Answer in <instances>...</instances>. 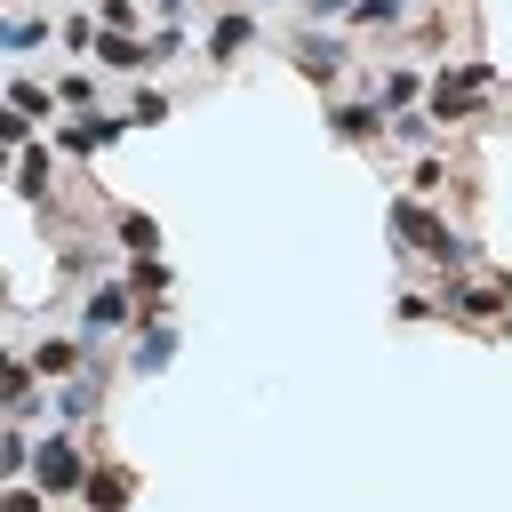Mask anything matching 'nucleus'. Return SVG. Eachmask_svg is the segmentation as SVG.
Masks as SVG:
<instances>
[{
    "label": "nucleus",
    "mask_w": 512,
    "mask_h": 512,
    "mask_svg": "<svg viewBox=\"0 0 512 512\" xmlns=\"http://www.w3.org/2000/svg\"><path fill=\"white\" fill-rule=\"evenodd\" d=\"M392 232H400L408 248L440 256V264H464V256H472V248H464V240H456V232H448V224H440V216H432L424 200H392Z\"/></svg>",
    "instance_id": "obj_1"
},
{
    "label": "nucleus",
    "mask_w": 512,
    "mask_h": 512,
    "mask_svg": "<svg viewBox=\"0 0 512 512\" xmlns=\"http://www.w3.org/2000/svg\"><path fill=\"white\" fill-rule=\"evenodd\" d=\"M32 480H40V496H72V488L88 480V448H80L72 432H48V440L32 448Z\"/></svg>",
    "instance_id": "obj_2"
},
{
    "label": "nucleus",
    "mask_w": 512,
    "mask_h": 512,
    "mask_svg": "<svg viewBox=\"0 0 512 512\" xmlns=\"http://www.w3.org/2000/svg\"><path fill=\"white\" fill-rule=\"evenodd\" d=\"M488 80H496L488 64H456V72H440V80H432V120H464V112L480 104Z\"/></svg>",
    "instance_id": "obj_3"
},
{
    "label": "nucleus",
    "mask_w": 512,
    "mask_h": 512,
    "mask_svg": "<svg viewBox=\"0 0 512 512\" xmlns=\"http://www.w3.org/2000/svg\"><path fill=\"white\" fill-rule=\"evenodd\" d=\"M136 312H128V280H104L88 304H80V336H112V328H128Z\"/></svg>",
    "instance_id": "obj_4"
},
{
    "label": "nucleus",
    "mask_w": 512,
    "mask_h": 512,
    "mask_svg": "<svg viewBox=\"0 0 512 512\" xmlns=\"http://www.w3.org/2000/svg\"><path fill=\"white\" fill-rule=\"evenodd\" d=\"M168 360H176V320H168V312H144V336H136V360H128V368H136V376H160Z\"/></svg>",
    "instance_id": "obj_5"
},
{
    "label": "nucleus",
    "mask_w": 512,
    "mask_h": 512,
    "mask_svg": "<svg viewBox=\"0 0 512 512\" xmlns=\"http://www.w3.org/2000/svg\"><path fill=\"white\" fill-rule=\"evenodd\" d=\"M120 136H128V120H120V112H88V120L56 128V144H64V152H104V144H120Z\"/></svg>",
    "instance_id": "obj_6"
},
{
    "label": "nucleus",
    "mask_w": 512,
    "mask_h": 512,
    "mask_svg": "<svg viewBox=\"0 0 512 512\" xmlns=\"http://www.w3.org/2000/svg\"><path fill=\"white\" fill-rule=\"evenodd\" d=\"M344 64H352V56H344L336 40H320V32H304V40H296V72H304V80H320V88H328Z\"/></svg>",
    "instance_id": "obj_7"
},
{
    "label": "nucleus",
    "mask_w": 512,
    "mask_h": 512,
    "mask_svg": "<svg viewBox=\"0 0 512 512\" xmlns=\"http://www.w3.org/2000/svg\"><path fill=\"white\" fill-rule=\"evenodd\" d=\"M248 40H256V16H248V8H232V16H216V24H208V56H216V64H232Z\"/></svg>",
    "instance_id": "obj_8"
},
{
    "label": "nucleus",
    "mask_w": 512,
    "mask_h": 512,
    "mask_svg": "<svg viewBox=\"0 0 512 512\" xmlns=\"http://www.w3.org/2000/svg\"><path fill=\"white\" fill-rule=\"evenodd\" d=\"M80 360H88V336H48L32 352V376H80Z\"/></svg>",
    "instance_id": "obj_9"
},
{
    "label": "nucleus",
    "mask_w": 512,
    "mask_h": 512,
    "mask_svg": "<svg viewBox=\"0 0 512 512\" xmlns=\"http://www.w3.org/2000/svg\"><path fill=\"white\" fill-rule=\"evenodd\" d=\"M32 400H40V376H32V360H8V352H0V408H8V416H24Z\"/></svg>",
    "instance_id": "obj_10"
},
{
    "label": "nucleus",
    "mask_w": 512,
    "mask_h": 512,
    "mask_svg": "<svg viewBox=\"0 0 512 512\" xmlns=\"http://www.w3.org/2000/svg\"><path fill=\"white\" fill-rule=\"evenodd\" d=\"M96 56H104L112 72H144V64H152V40H136V32H96Z\"/></svg>",
    "instance_id": "obj_11"
},
{
    "label": "nucleus",
    "mask_w": 512,
    "mask_h": 512,
    "mask_svg": "<svg viewBox=\"0 0 512 512\" xmlns=\"http://www.w3.org/2000/svg\"><path fill=\"white\" fill-rule=\"evenodd\" d=\"M328 128H336L344 144H368V136L384 128V104H336V112H328Z\"/></svg>",
    "instance_id": "obj_12"
},
{
    "label": "nucleus",
    "mask_w": 512,
    "mask_h": 512,
    "mask_svg": "<svg viewBox=\"0 0 512 512\" xmlns=\"http://www.w3.org/2000/svg\"><path fill=\"white\" fill-rule=\"evenodd\" d=\"M80 488H88V512H120V504L136 496V480H128V472H88Z\"/></svg>",
    "instance_id": "obj_13"
},
{
    "label": "nucleus",
    "mask_w": 512,
    "mask_h": 512,
    "mask_svg": "<svg viewBox=\"0 0 512 512\" xmlns=\"http://www.w3.org/2000/svg\"><path fill=\"white\" fill-rule=\"evenodd\" d=\"M112 232H120V248H136V256H152V248H160V224H152L144 208H120V216H112Z\"/></svg>",
    "instance_id": "obj_14"
},
{
    "label": "nucleus",
    "mask_w": 512,
    "mask_h": 512,
    "mask_svg": "<svg viewBox=\"0 0 512 512\" xmlns=\"http://www.w3.org/2000/svg\"><path fill=\"white\" fill-rule=\"evenodd\" d=\"M416 96H424V80H416L408 64H400V72H384V88H376V104H384V120H392V112H408Z\"/></svg>",
    "instance_id": "obj_15"
},
{
    "label": "nucleus",
    "mask_w": 512,
    "mask_h": 512,
    "mask_svg": "<svg viewBox=\"0 0 512 512\" xmlns=\"http://www.w3.org/2000/svg\"><path fill=\"white\" fill-rule=\"evenodd\" d=\"M16 192H24V200H48V152H40V144L16 160Z\"/></svg>",
    "instance_id": "obj_16"
},
{
    "label": "nucleus",
    "mask_w": 512,
    "mask_h": 512,
    "mask_svg": "<svg viewBox=\"0 0 512 512\" xmlns=\"http://www.w3.org/2000/svg\"><path fill=\"white\" fill-rule=\"evenodd\" d=\"M88 408H96V376H72V384L56 392V416H64V424H80Z\"/></svg>",
    "instance_id": "obj_17"
},
{
    "label": "nucleus",
    "mask_w": 512,
    "mask_h": 512,
    "mask_svg": "<svg viewBox=\"0 0 512 512\" xmlns=\"http://www.w3.org/2000/svg\"><path fill=\"white\" fill-rule=\"evenodd\" d=\"M128 288L160 296V288H168V264H160V256H128Z\"/></svg>",
    "instance_id": "obj_18"
},
{
    "label": "nucleus",
    "mask_w": 512,
    "mask_h": 512,
    "mask_svg": "<svg viewBox=\"0 0 512 512\" xmlns=\"http://www.w3.org/2000/svg\"><path fill=\"white\" fill-rule=\"evenodd\" d=\"M40 32H48L40 16H0V48H32Z\"/></svg>",
    "instance_id": "obj_19"
},
{
    "label": "nucleus",
    "mask_w": 512,
    "mask_h": 512,
    "mask_svg": "<svg viewBox=\"0 0 512 512\" xmlns=\"http://www.w3.org/2000/svg\"><path fill=\"white\" fill-rule=\"evenodd\" d=\"M88 96H96V80H88V72H64V80H56V104H72V112H88Z\"/></svg>",
    "instance_id": "obj_20"
},
{
    "label": "nucleus",
    "mask_w": 512,
    "mask_h": 512,
    "mask_svg": "<svg viewBox=\"0 0 512 512\" xmlns=\"http://www.w3.org/2000/svg\"><path fill=\"white\" fill-rule=\"evenodd\" d=\"M128 120H136V128H160V120H168V96H160V88H144V96L128 104Z\"/></svg>",
    "instance_id": "obj_21"
},
{
    "label": "nucleus",
    "mask_w": 512,
    "mask_h": 512,
    "mask_svg": "<svg viewBox=\"0 0 512 512\" xmlns=\"http://www.w3.org/2000/svg\"><path fill=\"white\" fill-rule=\"evenodd\" d=\"M24 464H32V440H24V432H0V480L24 472Z\"/></svg>",
    "instance_id": "obj_22"
},
{
    "label": "nucleus",
    "mask_w": 512,
    "mask_h": 512,
    "mask_svg": "<svg viewBox=\"0 0 512 512\" xmlns=\"http://www.w3.org/2000/svg\"><path fill=\"white\" fill-rule=\"evenodd\" d=\"M344 16H352V24H400V0H352Z\"/></svg>",
    "instance_id": "obj_23"
},
{
    "label": "nucleus",
    "mask_w": 512,
    "mask_h": 512,
    "mask_svg": "<svg viewBox=\"0 0 512 512\" xmlns=\"http://www.w3.org/2000/svg\"><path fill=\"white\" fill-rule=\"evenodd\" d=\"M0 144H8V152H16V144H32V120H24V112H16V104H8V112H0Z\"/></svg>",
    "instance_id": "obj_24"
},
{
    "label": "nucleus",
    "mask_w": 512,
    "mask_h": 512,
    "mask_svg": "<svg viewBox=\"0 0 512 512\" xmlns=\"http://www.w3.org/2000/svg\"><path fill=\"white\" fill-rule=\"evenodd\" d=\"M0 512H40V488H0Z\"/></svg>",
    "instance_id": "obj_25"
},
{
    "label": "nucleus",
    "mask_w": 512,
    "mask_h": 512,
    "mask_svg": "<svg viewBox=\"0 0 512 512\" xmlns=\"http://www.w3.org/2000/svg\"><path fill=\"white\" fill-rule=\"evenodd\" d=\"M344 8H352V0H304V16H312V24H328V16H344Z\"/></svg>",
    "instance_id": "obj_26"
},
{
    "label": "nucleus",
    "mask_w": 512,
    "mask_h": 512,
    "mask_svg": "<svg viewBox=\"0 0 512 512\" xmlns=\"http://www.w3.org/2000/svg\"><path fill=\"white\" fill-rule=\"evenodd\" d=\"M152 8H160V16H176V8H184V0H152Z\"/></svg>",
    "instance_id": "obj_27"
},
{
    "label": "nucleus",
    "mask_w": 512,
    "mask_h": 512,
    "mask_svg": "<svg viewBox=\"0 0 512 512\" xmlns=\"http://www.w3.org/2000/svg\"><path fill=\"white\" fill-rule=\"evenodd\" d=\"M0 168H8V144H0Z\"/></svg>",
    "instance_id": "obj_28"
},
{
    "label": "nucleus",
    "mask_w": 512,
    "mask_h": 512,
    "mask_svg": "<svg viewBox=\"0 0 512 512\" xmlns=\"http://www.w3.org/2000/svg\"><path fill=\"white\" fill-rule=\"evenodd\" d=\"M256 8H264V0H256Z\"/></svg>",
    "instance_id": "obj_29"
},
{
    "label": "nucleus",
    "mask_w": 512,
    "mask_h": 512,
    "mask_svg": "<svg viewBox=\"0 0 512 512\" xmlns=\"http://www.w3.org/2000/svg\"><path fill=\"white\" fill-rule=\"evenodd\" d=\"M0 296H8V288H0Z\"/></svg>",
    "instance_id": "obj_30"
}]
</instances>
